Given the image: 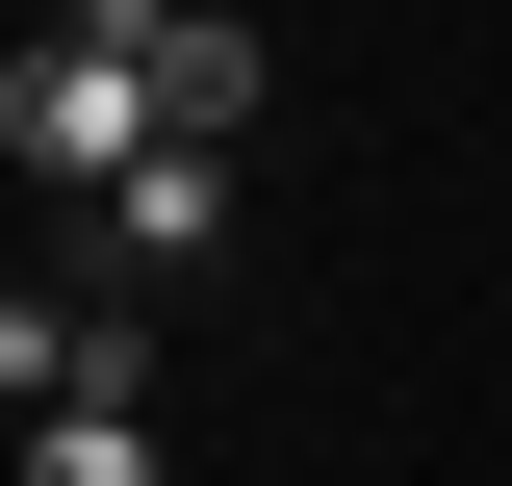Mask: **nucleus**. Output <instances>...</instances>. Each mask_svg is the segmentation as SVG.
<instances>
[{"mask_svg": "<svg viewBox=\"0 0 512 486\" xmlns=\"http://www.w3.org/2000/svg\"><path fill=\"white\" fill-rule=\"evenodd\" d=\"M0 154H26L52 205H128L154 154H180V128H154V77H128L103 26H26V52H0Z\"/></svg>", "mask_w": 512, "mask_h": 486, "instance_id": "obj_1", "label": "nucleus"}, {"mask_svg": "<svg viewBox=\"0 0 512 486\" xmlns=\"http://www.w3.org/2000/svg\"><path fill=\"white\" fill-rule=\"evenodd\" d=\"M52 26H103V52L154 77V128H180V154H231V128L282 103V52H256V0H52Z\"/></svg>", "mask_w": 512, "mask_h": 486, "instance_id": "obj_2", "label": "nucleus"}, {"mask_svg": "<svg viewBox=\"0 0 512 486\" xmlns=\"http://www.w3.org/2000/svg\"><path fill=\"white\" fill-rule=\"evenodd\" d=\"M77 256H103V282H205V256H231V154H154L128 205H77Z\"/></svg>", "mask_w": 512, "mask_h": 486, "instance_id": "obj_3", "label": "nucleus"}, {"mask_svg": "<svg viewBox=\"0 0 512 486\" xmlns=\"http://www.w3.org/2000/svg\"><path fill=\"white\" fill-rule=\"evenodd\" d=\"M26 486H180L154 410H26Z\"/></svg>", "mask_w": 512, "mask_h": 486, "instance_id": "obj_4", "label": "nucleus"}]
</instances>
